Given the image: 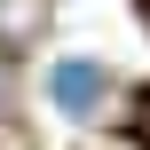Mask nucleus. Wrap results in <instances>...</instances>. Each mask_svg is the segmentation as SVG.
<instances>
[{
	"label": "nucleus",
	"instance_id": "1",
	"mask_svg": "<svg viewBox=\"0 0 150 150\" xmlns=\"http://www.w3.org/2000/svg\"><path fill=\"white\" fill-rule=\"evenodd\" d=\"M103 95H111V71H103V63H87V55H63V63L47 71V103H55L63 119H95V111H103Z\"/></svg>",
	"mask_w": 150,
	"mask_h": 150
},
{
	"label": "nucleus",
	"instance_id": "2",
	"mask_svg": "<svg viewBox=\"0 0 150 150\" xmlns=\"http://www.w3.org/2000/svg\"><path fill=\"white\" fill-rule=\"evenodd\" d=\"M47 32V0H0V47H32Z\"/></svg>",
	"mask_w": 150,
	"mask_h": 150
}]
</instances>
